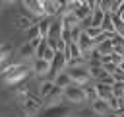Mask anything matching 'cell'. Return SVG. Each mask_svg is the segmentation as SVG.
<instances>
[{
    "mask_svg": "<svg viewBox=\"0 0 124 117\" xmlns=\"http://www.w3.org/2000/svg\"><path fill=\"white\" fill-rule=\"evenodd\" d=\"M31 74H33V70H31L27 64L16 62V64L10 66L6 72H2V80H4V84H8V86H19V84L27 82V78H29Z\"/></svg>",
    "mask_w": 124,
    "mask_h": 117,
    "instance_id": "1",
    "label": "cell"
},
{
    "mask_svg": "<svg viewBox=\"0 0 124 117\" xmlns=\"http://www.w3.org/2000/svg\"><path fill=\"white\" fill-rule=\"evenodd\" d=\"M64 72L68 74V78H70V80H72V84H76V86H87V84H89V80H91L89 68H85V66L66 68Z\"/></svg>",
    "mask_w": 124,
    "mask_h": 117,
    "instance_id": "2",
    "label": "cell"
},
{
    "mask_svg": "<svg viewBox=\"0 0 124 117\" xmlns=\"http://www.w3.org/2000/svg\"><path fill=\"white\" fill-rule=\"evenodd\" d=\"M43 107H45V101H43V98H39V96H31L29 99L23 101V113H25L27 117L39 115Z\"/></svg>",
    "mask_w": 124,
    "mask_h": 117,
    "instance_id": "3",
    "label": "cell"
},
{
    "mask_svg": "<svg viewBox=\"0 0 124 117\" xmlns=\"http://www.w3.org/2000/svg\"><path fill=\"white\" fill-rule=\"evenodd\" d=\"M64 98L68 101H72V103H83V101H87L83 86H76V84H72V86H68L64 90Z\"/></svg>",
    "mask_w": 124,
    "mask_h": 117,
    "instance_id": "4",
    "label": "cell"
},
{
    "mask_svg": "<svg viewBox=\"0 0 124 117\" xmlns=\"http://www.w3.org/2000/svg\"><path fill=\"white\" fill-rule=\"evenodd\" d=\"M50 74V62L43 60V58H35L33 60V76H39V78H48Z\"/></svg>",
    "mask_w": 124,
    "mask_h": 117,
    "instance_id": "5",
    "label": "cell"
},
{
    "mask_svg": "<svg viewBox=\"0 0 124 117\" xmlns=\"http://www.w3.org/2000/svg\"><path fill=\"white\" fill-rule=\"evenodd\" d=\"M62 99H64V90H60V88H56V86H54V90L45 98V107H43V109L62 105Z\"/></svg>",
    "mask_w": 124,
    "mask_h": 117,
    "instance_id": "6",
    "label": "cell"
},
{
    "mask_svg": "<svg viewBox=\"0 0 124 117\" xmlns=\"http://www.w3.org/2000/svg\"><path fill=\"white\" fill-rule=\"evenodd\" d=\"M23 8H27L31 14V18H39V20H43V18H46L45 16V10H43V2H37V0H25L23 2Z\"/></svg>",
    "mask_w": 124,
    "mask_h": 117,
    "instance_id": "7",
    "label": "cell"
},
{
    "mask_svg": "<svg viewBox=\"0 0 124 117\" xmlns=\"http://www.w3.org/2000/svg\"><path fill=\"white\" fill-rule=\"evenodd\" d=\"M39 117H72L70 109L64 105H56V107H46Z\"/></svg>",
    "mask_w": 124,
    "mask_h": 117,
    "instance_id": "8",
    "label": "cell"
},
{
    "mask_svg": "<svg viewBox=\"0 0 124 117\" xmlns=\"http://www.w3.org/2000/svg\"><path fill=\"white\" fill-rule=\"evenodd\" d=\"M89 105H91V109H93L95 115L107 117V115L110 113V105H108V101H105V99H95V101H91Z\"/></svg>",
    "mask_w": 124,
    "mask_h": 117,
    "instance_id": "9",
    "label": "cell"
},
{
    "mask_svg": "<svg viewBox=\"0 0 124 117\" xmlns=\"http://www.w3.org/2000/svg\"><path fill=\"white\" fill-rule=\"evenodd\" d=\"M16 27L17 29H21V31H29L35 23H33V18L31 16H27V14H19V16H16Z\"/></svg>",
    "mask_w": 124,
    "mask_h": 117,
    "instance_id": "10",
    "label": "cell"
},
{
    "mask_svg": "<svg viewBox=\"0 0 124 117\" xmlns=\"http://www.w3.org/2000/svg\"><path fill=\"white\" fill-rule=\"evenodd\" d=\"M114 37H116V35H114ZM114 37H110V39H107V41L99 43V45L95 47V51H97L101 57H107V55L114 53Z\"/></svg>",
    "mask_w": 124,
    "mask_h": 117,
    "instance_id": "11",
    "label": "cell"
},
{
    "mask_svg": "<svg viewBox=\"0 0 124 117\" xmlns=\"http://www.w3.org/2000/svg\"><path fill=\"white\" fill-rule=\"evenodd\" d=\"M95 90H97V98H99V99L108 101V99L112 98V86H107V84L97 82V84H95Z\"/></svg>",
    "mask_w": 124,
    "mask_h": 117,
    "instance_id": "12",
    "label": "cell"
},
{
    "mask_svg": "<svg viewBox=\"0 0 124 117\" xmlns=\"http://www.w3.org/2000/svg\"><path fill=\"white\" fill-rule=\"evenodd\" d=\"M52 18H43L41 21H39V33H41V37L43 39H48V33H50V25H52Z\"/></svg>",
    "mask_w": 124,
    "mask_h": 117,
    "instance_id": "13",
    "label": "cell"
},
{
    "mask_svg": "<svg viewBox=\"0 0 124 117\" xmlns=\"http://www.w3.org/2000/svg\"><path fill=\"white\" fill-rule=\"evenodd\" d=\"M48 39H62V20H54L52 25H50V33H48Z\"/></svg>",
    "mask_w": 124,
    "mask_h": 117,
    "instance_id": "14",
    "label": "cell"
},
{
    "mask_svg": "<svg viewBox=\"0 0 124 117\" xmlns=\"http://www.w3.org/2000/svg\"><path fill=\"white\" fill-rule=\"evenodd\" d=\"M19 57L21 58H33L35 60V49H33V45L29 43V41H25V43H21V47H19Z\"/></svg>",
    "mask_w": 124,
    "mask_h": 117,
    "instance_id": "15",
    "label": "cell"
},
{
    "mask_svg": "<svg viewBox=\"0 0 124 117\" xmlns=\"http://www.w3.org/2000/svg\"><path fill=\"white\" fill-rule=\"evenodd\" d=\"M16 94H17V98L21 99V101H25V99H29L33 94H31V86H29V82H23V84H19L17 88H16Z\"/></svg>",
    "mask_w": 124,
    "mask_h": 117,
    "instance_id": "16",
    "label": "cell"
},
{
    "mask_svg": "<svg viewBox=\"0 0 124 117\" xmlns=\"http://www.w3.org/2000/svg\"><path fill=\"white\" fill-rule=\"evenodd\" d=\"M52 90H54V82H52V80H43V82L39 84V98H43V101H45V98H46Z\"/></svg>",
    "mask_w": 124,
    "mask_h": 117,
    "instance_id": "17",
    "label": "cell"
},
{
    "mask_svg": "<svg viewBox=\"0 0 124 117\" xmlns=\"http://www.w3.org/2000/svg\"><path fill=\"white\" fill-rule=\"evenodd\" d=\"M52 82H54V86H56V88H60V90H66L68 86H72V80L68 78V74H66V72H60Z\"/></svg>",
    "mask_w": 124,
    "mask_h": 117,
    "instance_id": "18",
    "label": "cell"
},
{
    "mask_svg": "<svg viewBox=\"0 0 124 117\" xmlns=\"http://www.w3.org/2000/svg\"><path fill=\"white\" fill-rule=\"evenodd\" d=\"M12 51H14V45L12 43H2L0 45V64L4 60H8V57L12 55Z\"/></svg>",
    "mask_w": 124,
    "mask_h": 117,
    "instance_id": "19",
    "label": "cell"
},
{
    "mask_svg": "<svg viewBox=\"0 0 124 117\" xmlns=\"http://www.w3.org/2000/svg\"><path fill=\"white\" fill-rule=\"evenodd\" d=\"M112 25H114V31H116V35L124 39V21H122V20H120L116 14H112Z\"/></svg>",
    "mask_w": 124,
    "mask_h": 117,
    "instance_id": "20",
    "label": "cell"
},
{
    "mask_svg": "<svg viewBox=\"0 0 124 117\" xmlns=\"http://www.w3.org/2000/svg\"><path fill=\"white\" fill-rule=\"evenodd\" d=\"M83 90H85V96H87V101H89V103H91V101H95V99H99V98H97L95 84H93V86H89V84H87V86H83Z\"/></svg>",
    "mask_w": 124,
    "mask_h": 117,
    "instance_id": "21",
    "label": "cell"
},
{
    "mask_svg": "<svg viewBox=\"0 0 124 117\" xmlns=\"http://www.w3.org/2000/svg\"><path fill=\"white\" fill-rule=\"evenodd\" d=\"M110 6H112L110 0H97V8H99L103 14H110Z\"/></svg>",
    "mask_w": 124,
    "mask_h": 117,
    "instance_id": "22",
    "label": "cell"
},
{
    "mask_svg": "<svg viewBox=\"0 0 124 117\" xmlns=\"http://www.w3.org/2000/svg\"><path fill=\"white\" fill-rule=\"evenodd\" d=\"M37 37H41V33H39V25H33V27L27 31V41H33V39H37Z\"/></svg>",
    "mask_w": 124,
    "mask_h": 117,
    "instance_id": "23",
    "label": "cell"
},
{
    "mask_svg": "<svg viewBox=\"0 0 124 117\" xmlns=\"http://www.w3.org/2000/svg\"><path fill=\"white\" fill-rule=\"evenodd\" d=\"M116 16H118V18H120V20L124 21V2H122V6H120V10L116 12Z\"/></svg>",
    "mask_w": 124,
    "mask_h": 117,
    "instance_id": "24",
    "label": "cell"
},
{
    "mask_svg": "<svg viewBox=\"0 0 124 117\" xmlns=\"http://www.w3.org/2000/svg\"><path fill=\"white\" fill-rule=\"evenodd\" d=\"M118 70H120V72H124V60H122V62L118 64Z\"/></svg>",
    "mask_w": 124,
    "mask_h": 117,
    "instance_id": "25",
    "label": "cell"
},
{
    "mask_svg": "<svg viewBox=\"0 0 124 117\" xmlns=\"http://www.w3.org/2000/svg\"><path fill=\"white\" fill-rule=\"evenodd\" d=\"M107 117H118V115H116V113H112V111H110V113H108V115H107Z\"/></svg>",
    "mask_w": 124,
    "mask_h": 117,
    "instance_id": "26",
    "label": "cell"
},
{
    "mask_svg": "<svg viewBox=\"0 0 124 117\" xmlns=\"http://www.w3.org/2000/svg\"><path fill=\"white\" fill-rule=\"evenodd\" d=\"M81 117H93V115H81Z\"/></svg>",
    "mask_w": 124,
    "mask_h": 117,
    "instance_id": "27",
    "label": "cell"
},
{
    "mask_svg": "<svg viewBox=\"0 0 124 117\" xmlns=\"http://www.w3.org/2000/svg\"><path fill=\"white\" fill-rule=\"evenodd\" d=\"M0 45H2V43H0Z\"/></svg>",
    "mask_w": 124,
    "mask_h": 117,
    "instance_id": "28",
    "label": "cell"
}]
</instances>
